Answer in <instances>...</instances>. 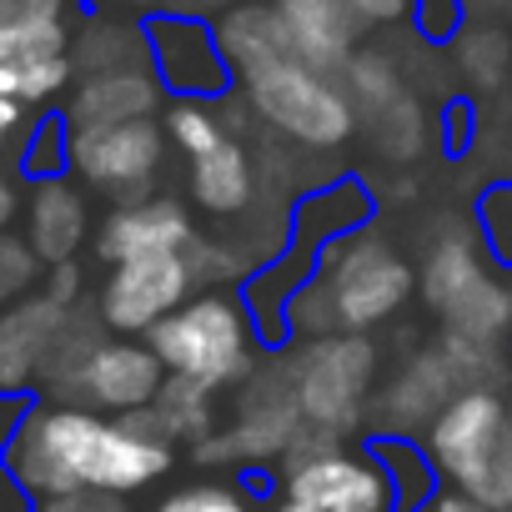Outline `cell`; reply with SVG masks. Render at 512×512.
Masks as SVG:
<instances>
[{
	"label": "cell",
	"instance_id": "cell-9",
	"mask_svg": "<svg viewBox=\"0 0 512 512\" xmlns=\"http://www.w3.org/2000/svg\"><path fill=\"white\" fill-rule=\"evenodd\" d=\"M342 86L357 106V136L372 141V151L382 161H417L432 141V116L422 106L417 81L407 76L402 56L387 46H362L347 71Z\"/></svg>",
	"mask_w": 512,
	"mask_h": 512
},
{
	"label": "cell",
	"instance_id": "cell-39",
	"mask_svg": "<svg viewBox=\"0 0 512 512\" xmlns=\"http://www.w3.org/2000/svg\"><path fill=\"white\" fill-rule=\"evenodd\" d=\"M16 211H21V191H16V181L6 171H0V231H11Z\"/></svg>",
	"mask_w": 512,
	"mask_h": 512
},
{
	"label": "cell",
	"instance_id": "cell-25",
	"mask_svg": "<svg viewBox=\"0 0 512 512\" xmlns=\"http://www.w3.org/2000/svg\"><path fill=\"white\" fill-rule=\"evenodd\" d=\"M447 61L472 96H497L512 86V31L502 21H467L447 46Z\"/></svg>",
	"mask_w": 512,
	"mask_h": 512
},
{
	"label": "cell",
	"instance_id": "cell-36",
	"mask_svg": "<svg viewBox=\"0 0 512 512\" xmlns=\"http://www.w3.org/2000/svg\"><path fill=\"white\" fill-rule=\"evenodd\" d=\"M417 512H487V507H477L472 497H462V492H452V487H437Z\"/></svg>",
	"mask_w": 512,
	"mask_h": 512
},
{
	"label": "cell",
	"instance_id": "cell-13",
	"mask_svg": "<svg viewBox=\"0 0 512 512\" xmlns=\"http://www.w3.org/2000/svg\"><path fill=\"white\" fill-rule=\"evenodd\" d=\"M141 26L151 46V71L171 101H221L236 91V76L216 41V21L191 11H156L141 16Z\"/></svg>",
	"mask_w": 512,
	"mask_h": 512
},
{
	"label": "cell",
	"instance_id": "cell-34",
	"mask_svg": "<svg viewBox=\"0 0 512 512\" xmlns=\"http://www.w3.org/2000/svg\"><path fill=\"white\" fill-rule=\"evenodd\" d=\"M71 0H0V26H21V21H66Z\"/></svg>",
	"mask_w": 512,
	"mask_h": 512
},
{
	"label": "cell",
	"instance_id": "cell-42",
	"mask_svg": "<svg viewBox=\"0 0 512 512\" xmlns=\"http://www.w3.org/2000/svg\"><path fill=\"white\" fill-rule=\"evenodd\" d=\"M262 512H292V507H282V502H277V497H272V502H267V507H262Z\"/></svg>",
	"mask_w": 512,
	"mask_h": 512
},
{
	"label": "cell",
	"instance_id": "cell-10",
	"mask_svg": "<svg viewBox=\"0 0 512 512\" xmlns=\"http://www.w3.org/2000/svg\"><path fill=\"white\" fill-rule=\"evenodd\" d=\"M166 382H171V372L161 367V357L151 352L146 337L106 332L66 372H56L46 382V392H51V402H81V407H96L106 417H136V412L156 407Z\"/></svg>",
	"mask_w": 512,
	"mask_h": 512
},
{
	"label": "cell",
	"instance_id": "cell-38",
	"mask_svg": "<svg viewBox=\"0 0 512 512\" xmlns=\"http://www.w3.org/2000/svg\"><path fill=\"white\" fill-rule=\"evenodd\" d=\"M91 6H111V11H141V16H156V11H176L181 0H91Z\"/></svg>",
	"mask_w": 512,
	"mask_h": 512
},
{
	"label": "cell",
	"instance_id": "cell-44",
	"mask_svg": "<svg viewBox=\"0 0 512 512\" xmlns=\"http://www.w3.org/2000/svg\"><path fill=\"white\" fill-rule=\"evenodd\" d=\"M507 21H512V6H507Z\"/></svg>",
	"mask_w": 512,
	"mask_h": 512
},
{
	"label": "cell",
	"instance_id": "cell-31",
	"mask_svg": "<svg viewBox=\"0 0 512 512\" xmlns=\"http://www.w3.org/2000/svg\"><path fill=\"white\" fill-rule=\"evenodd\" d=\"M477 231L492 251V262L512 272V181H492L477 196Z\"/></svg>",
	"mask_w": 512,
	"mask_h": 512
},
{
	"label": "cell",
	"instance_id": "cell-37",
	"mask_svg": "<svg viewBox=\"0 0 512 512\" xmlns=\"http://www.w3.org/2000/svg\"><path fill=\"white\" fill-rule=\"evenodd\" d=\"M26 111H31V106H21L16 96L0 91V146H6V141H11V136L26 126Z\"/></svg>",
	"mask_w": 512,
	"mask_h": 512
},
{
	"label": "cell",
	"instance_id": "cell-3",
	"mask_svg": "<svg viewBox=\"0 0 512 512\" xmlns=\"http://www.w3.org/2000/svg\"><path fill=\"white\" fill-rule=\"evenodd\" d=\"M146 342L176 382L206 387L216 397L241 387L272 352L241 292H196Z\"/></svg>",
	"mask_w": 512,
	"mask_h": 512
},
{
	"label": "cell",
	"instance_id": "cell-33",
	"mask_svg": "<svg viewBox=\"0 0 512 512\" xmlns=\"http://www.w3.org/2000/svg\"><path fill=\"white\" fill-rule=\"evenodd\" d=\"M31 512H131V502L116 492H66V497L31 502Z\"/></svg>",
	"mask_w": 512,
	"mask_h": 512
},
{
	"label": "cell",
	"instance_id": "cell-24",
	"mask_svg": "<svg viewBox=\"0 0 512 512\" xmlns=\"http://www.w3.org/2000/svg\"><path fill=\"white\" fill-rule=\"evenodd\" d=\"M216 41H221V56H226L236 86L297 56L272 0H241L226 16H216Z\"/></svg>",
	"mask_w": 512,
	"mask_h": 512
},
{
	"label": "cell",
	"instance_id": "cell-18",
	"mask_svg": "<svg viewBox=\"0 0 512 512\" xmlns=\"http://www.w3.org/2000/svg\"><path fill=\"white\" fill-rule=\"evenodd\" d=\"M76 302L56 297L51 287L0 312V397H21L51 367V352L71 322Z\"/></svg>",
	"mask_w": 512,
	"mask_h": 512
},
{
	"label": "cell",
	"instance_id": "cell-17",
	"mask_svg": "<svg viewBox=\"0 0 512 512\" xmlns=\"http://www.w3.org/2000/svg\"><path fill=\"white\" fill-rule=\"evenodd\" d=\"M196 216L186 201L176 196H136L106 211V221L96 226V256L106 267L116 262H136V256H166V251H186L196 241Z\"/></svg>",
	"mask_w": 512,
	"mask_h": 512
},
{
	"label": "cell",
	"instance_id": "cell-11",
	"mask_svg": "<svg viewBox=\"0 0 512 512\" xmlns=\"http://www.w3.org/2000/svg\"><path fill=\"white\" fill-rule=\"evenodd\" d=\"M166 126L161 116L146 121H121V126H86L71 131V176L86 191L121 201L151 196L161 166H166Z\"/></svg>",
	"mask_w": 512,
	"mask_h": 512
},
{
	"label": "cell",
	"instance_id": "cell-35",
	"mask_svg": "<svg viewBox=\"0 0 512 512\" xmlns=\"http://www.w3.org/2000/svg\"><path fill=\"white\" fill-rule=\"evenodd\" d=\"M347 6L362 16V26H367V31L407 26V16H412V0H347Z\"/></svg>",
	"mask_w": 512,
	"mask_h": 512
},
{
	"label": "cell",
	"instance_id": "cell-43",
	"mask_svg": "<svg viewBox=\"0 0 512 512\" xmlns=\"http://www.w3.org/2000/svg\"><path fill=\"white\" fill-rule=\"evenodd\" d=\"M507 362H512V342H507Z\"/></svg>",
	"mask_w": 512,
	"mask_h": 512
},
{
	"label": "cell",
	"instance_id": "cell-28",
	"mask_svg": "<svg viewBox=\"0 0 512 512\" xmlns=\"http://www.w3.org/2000/svg\"><path fill=\"white\" fill-rule=\"evenodd\" d=\"M161 126H166V141L191 161V156L221 146L226 136H236L241 116L231 121V96H221V101H166Z\"/></svg>",
	"mask_w": 512,
	"mask_h": 512
},
{
	"label": "cell",
	"instance_id": "cell-12",
	"mask_svg": "<svg viewBox=\"0 0 512 512\" xmlns=\"http://www.w3.org/2000/svg\"><path fill=\"white\" fill-rule=\"evenodd\" d=\"M196 272L186 251L166 256H136V262H116L96 292V317L116 337H151L176 307L196 297Z\"/></svg>",
	"mask_w": 512,
	"mask_h": 512
},
{
	"label": "cell",
	"instance_id": "cell-5",
	"mask_svg": "<svg viewBox=\"0 0 512 512\" xmlns=\"http://www.w3.org/2000/svg\"><path fill=\"white\" fill-rule=\"evenodd\" d=\"M307 417L297 407V387H292V357L287 347L267 352L241 387L231 412L216 422V432L196 447V457L216 472H236V477H272L267 467H282L287 452L302 442Z\"/></svg>",
	"mask_w": 512,
	"mask_h": 512
},
{
	"label": "cell",
	"instance_id": "cell-15",
	"mask_svg": "<svg viewBox=\"0 0 512 512\" xmlns=\"http://www.w3.org/2000/svg\"><path fill=\"white\" fill-rule=\"evenodd\" d=\"M76 76L71 61V26L66 21H21L0 26V91L21 106L56 101Z\"/></svg>",
	"mask_w": 512,
	"mask_h": 512
},
{
	"label": "cell",
	"instance_id": "cell-7",
	"mask_svg": "<svg viewBox=\"0 0 512 512\" xmlns=\"http://www.w3.org/2000/svg\"><path fill=\"white\" fill-rule=\"evenodd\" d=\"M236 91H241V106L256 126L267 136H282L297 151L332 156V151L357 141V106H352L342 76L317 71L297 56L241 81Z\"/></svg>",
	"mask_w": 512,
	"mask_h": 512
},
{
	"label": "cell",
	"instance_id": "cell-32",
	"mask_svg": "<svg viewBox=\"0 0 512 512\" xmlns=\"http://www.w3.org/2000/svg\"><path fill=\"white\" fill-rule=\"evenodd\" d=\"M467 21H472V16H467V6H462V0H412L407 31H412L422 46H432V51H447Z\"/></svg>",
	"mask_w": 512,
	"mask_h": 512
},
{
	"label": "cell",
	"instance_id": "cell-19",
	"mask_svg": "<svg viewBox=\"0 0 512 512\" xmlns=\"http://www.w3.org/2000/svg\"><path fill=\"white\" fill-rule=\"evenodd\" d=\"M287 36H292V51L297 61L317 66V71H332L342 76L347 61L362 51V16L347 6V0H272Z\"/></svg>",
	"mask_w": 512,
	"mask_h": 512
},
{
	"label": "cell",
	"instance_id": "cell-30",
	"mask_svg": "<svg viewBox=\"0 0 512 512\" xmlns=\"http://www.w3.org/2000/svg\"><path fill=\"white\" fill-rule=\"evenodd\" d=\"M41 277H46V262L36 256V246L16 231H0V312L36 297Z\"/></svg>",
	"mask_w": 512,
	"mask_h": 512
},
{
	"label": "cell",
	"instance_id": "cell-23",
	"mask_svg": "<svg viewBox=\"0 0 512 512\" xmlns=\"http://www.w3.org/2000/svg\"><path fill=\"white\" fill-rule=\"evenodd\" d=\"M372 216H377L372 186L362 176H337V181H322V186H312V191H302L292 201V236L287 241L312 246V251H327L347 231L372 226Z\"/></svg>",
	"mask_w": 512,
	"mask_h": 512
},
{
	"label": "cell",
	"instance_id": "cell-20",
	"mask_svg": "<svg viewBox=\"0 0 512 512\" xmlns=\"http://www.w3.org/2000/svg\"><path fill=\"white\" fill-rule=\"evenodd\" d=\"M91 236V201L86 186L66 171V176H46L31 186L26 196V241L36 246V256L46 267H66L76 262V251Z\"/></svg>",
	"mask_w": 512,
	"mask_h": 512
},
{
	"label": "cell",
	"instance_id": "cell-4",
	"mask_svg": "<svg viewBox=\"0 0 512 512\" xmlns=\"http://www.w3.org/2000/svg\"><path fill=\"white\" fill-rule=\"evenodd\" d=\"M437 482L487 512H512V402L502 387H462L422 437Z\"/></svg>",
	"mask_w": 512,
	"mask_h": 512
},
{
	"label": "cell",
	"instance_id": "cell-40",
	"mask_svg": "<svg viewBox=\"0 0 512 512\" xmlns=\"http://www.w3.org/2000/svg\"><path fill=\"white\" fill-rule=\"evenodd\" d=\"M231 6H241V0H181L176 11H191V16H206V21H216V16H226Z\"/></svg>",
	"mask_w": 512,
	"mask_h": 512
},
{
	"label": "cell",
	"instance_id": "cell-14",
	"mask_svg": "<svg viewBox=\"0 0 512 512\" xmlns=\"http://www.w3.org/2000/svg\"><path fill=\"white\" fill-rule=\"evenodd\" d=\"M462 392L442 342L417 347L412 357H402L392 367V377L377 387L372 402V432L367 437H427V427L442 417V407Z\"/></svg>",
	"mask_w": 512,
	"mask_h": 512
},
{
	"label": "cell",
	"instance_id": "cell-8",
	"mask_svg": "<svg viewBox=\"0 0 512 512\" xmlns=\"http://www.w3.org/2000/svg\"><path fill=\"white\" fill-rule=\"evenodd\" d=\"M287 357L307 427L332 437H367L362 427H372L382 347L362 332H332L312 342H287Z\"/></svg>",
	"mask_w": 512,
	"mask_h": 512
},
{
	"label": "cell",
	"instance_id": "cell-21",
	"mask_svg": "<svg viewBox=\"0 0 512 512\" xmlns=\"http://www.w3.org/2000/svg\"><path fill=\"white\" fill-rule=\"evenodd\" d=\"M492 267V251L477 231V221H442V231H432L422 262H417V297L432 317H442L482 272Z\"/></svg>",
	"mask_w": 512,
	"mask_h": 512
},
{
	"label": "cell",
	"instance_id": "cell-26",
	"mask_svg": "<svg viewBox=\"0 0 512 512\" xmlns=\"http://www.w3.org/2000/svg\"><path fill=\"white\" fill-rule=\"evenodd\" d=\"M71 61H76V76L141 71V66H151L146 26H141V21H126V16H91V21L71 36Z\"/></svg>",
	"mask_w": 512,
	"mask_h": 512
},
{
	"label": "cell",
	"instance_id": "cell-16",
	"mask_svg": "<svg viewBox=\"0 0 512 512\" xmlns=\"http://www.w3.org/2000/svg\"><path fill=\"white\" fill-rule=\"evenodd\" d=\"M186 196L211 221H246L267 201V161L236 131L221 146L186 161Z\"/></svg>",
	"mask_w": 512,
	"mask_h": 512
},
{
	"label": "cell",
	"instance_id": "cell-6",
	"mask_svg": "<svg viewBox=\"0 0 512 512\" xmlns=\"http://www.w3.org/2000/svg\"><path fill=\"white\" fill-rule=\"evenodd\" d=\"M272 497L292 512H397V487L377 442L312 427L272 472Z\"/></svg>",
	"mask_w": 512,
	"mask_h": 512
},
{
	"label": "cell",
	"instance_id": "cell-22",
	"mask_svg": "<svg viewBox=\"0 0 512 512\" xmlns=\"http://www.w3.org/2000/svg\"><path fill=\"white\" fill-rule=\"evenodd\" d=\"M166 86L156 81L151 66L141 71H101V76H81L71 101H66V126L86 131V126H121V121H146L156 111H166Z\"/></svg>",
	"mask_w": 512,
	"mask_h": 512
},
{
	"label": "cell",
	"instance_id": "cell-41",
	"mask_svg": "<svg viewBox=\"0 0 512 512\" xmlns=\"http://www.w3.org/2000/svg\"><path fill=\"white\" fill-rule=\"evenodd\" d=\"M462 6H467L472 21H497V16H507L512 0H462Z\"/></svg>",
	"mask_w": 512,
	"mask_h": 512
},
{
	"label": "cell",
	"instance_id": "cell-27",
	"mask_svg": "<svg viewBox=\"0 0 512 512\" xmlns=\"http://www.w3.org/2000/svg\"><path fill=\"white\" fill-rule=\"evenodd\" d=\"M262 482L256 477H236V472H211V477H191L181 487H171L151 512H262Z\"/></svg>",
	"mask_w": 512,
	"mask_h": 512
},
{
	"label": "cell",
	"instance_id": "cell-2",
	"mask_svg": "<svg viewBox=\"0 0 512 512\" xmlns=\"http://www.w3.org/2000/svg\"><path fill=\"white\" fill-rule=\"evenodd\" d=\"M417 297V262L377 226L347 231L317 256V277L292 297L287 342H312L332 332L372 337Z\"/></svg>",
	"mask_w": 512,
	"mask_h": 512
},
{
	"label": "cell",
	"instance_id": "cell-1",
	"mask_svg": "<svg viewBox=\"0 0 512 512\" xmlns=\"http://www.w3.org/2000/svg\"><path fill=\"white\" fill-rule=\"evenodd\" d=\"M176 462V442L151 412L106 417L81 402H31L0 447V467L31 502L66 492H146Z\"/></svg>",
	"mask_w": 512,
	"mask_h": 512
},
{
	"label": "cell",
	"instance_id": "cell-29",
	"mask_svg": "<svg viewBox=\"0 0 512 512\" xmlns=\"http://www.w3.org/2000/svg\"><path fill=\"white\" fill-rule=\"evenodd\" d=\"M221 397L216 392H206V387H191V382H166L161 387V397H156V407H151V417H156V427L171 437V442H191V452L216 432V422H221V407H216Z\"/></svg>",
	"mask_w": 512,
	"mask_h": 512
}]
</instances>
